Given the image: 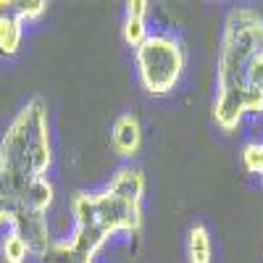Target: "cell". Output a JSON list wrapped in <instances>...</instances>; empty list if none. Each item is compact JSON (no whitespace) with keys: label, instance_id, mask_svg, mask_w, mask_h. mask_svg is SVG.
<instances>
[{"label":"cell","instance_id":"1","mask_svg":"<svg viewBox=\"0 0 263 263\" xmlns=\"http://www.w3.org/2000/svg\"><path fill=\"white\" fill-rule=\"evenodd\" d=\"M145 177L137 168H119L103 192H79L71 200L74 232L53 242L42 263H95V255L114 234H137L142 227Z\"/></svg>","mask_w":263,"mask_h":263},{"label":"cell","instance_id":"2","mask_svg":"<svg viewBox=\"0 0 263 263\" xmlns=\"http://www.w3.org/2000/svg\"><path fill=\"white\" fill-rule=\"evenodd\" d=\"M248 114H263V16L237 6L224 18L218 45L213 121L234 132Z\"/></svg>","mask_w":263,"mask_h":263},{"label":"cell","instance_id":"3","mask_svg":"<svg viewBox=\"0 0 263 263\" xmlns=\"http://www.w3.org/2000/svg\"><path fill=\"white\" fill-rule=\"evenodd\" d=\"M50 121L42 98L27 100L0 140V171L18 182L42 179L50 168Z\"/></svg>","mask_w":263,"mask_h":263},{"label":"cell","instance_id":"4","mask_svg":"<svg viewBox=\"0 0 263 263\" xmlns=\"http://www.w3.org/2000/svg\"><path fill=\"white\" fill-rule=\"evenodd\" d=\"M135 63L142 90L150 95H166L179 84L187 66V55L177 37L150 34L135 50Z\"/></svg>","mask_w":263,"mask_h":263},{"label":"cell","instance_id":"5","mask_svg":"<svg viewBox=\"0 0 263 263\" xmlns=\"http://www.w3.org/2000/svg\"><path fill=\"white\" fill-rule=\"evenodd\" d=\"M53 203V184L48 177L18 182L0 171V224H13L21 218H48Z\"/></svg>","mask_w":263,"mask_h":263},{"label":"cell","instance_id":"6","mask_svg":"<svg viewBox=\"0 0 263 263\" xmlns=\"http://www.w3.org/2000/svg\"><path fill=\"white\" fill-rule=\"evenodd\" d=\"M24 37V18L13 0H0V55H16Z\"/></svg>","mask_w":263,"mask_h":263},{"label":"cell","instance_id":"7","mask_svg":"<svg viewBox=\"0 0 263 263\" xmlns=\"http://www.w3.org/2000/svg\"><path fill=\"white\" fill-rule=\"evenodd\" d=\"M111 145H114V150L119 153L121 158L137 156V150L142 145V126H140V119L135 114H121L114 121Z\"/></svg>","mask_w":263,"mask_h":263},{"label":"cell","instance_id":"8","mask_svg":"<svg viewBox=\"0 0 263 263\" xmlns=\"http://www.w3.org/2000/svg\"><path fill=\"white\" fill-rule=\"evenodd\" d=\"M150 37L147 32V3L145 0H129L126 16H124V42L129 48H140Z\"/></svg>","mask_w":263,"mask_h":263},{"label":"cell","instance_id":"9","mask_svg":"<svg viewBox=\"0 0 263 263\" xmlns=\"http://www.w3.org/2000/svg\"><path fill=\"white\" fill-rule=\"evenodd\" d=\"M187 258L190 263H211L213 260V242L205 227H192L187 237Z\"/></svg>","mask_w":263,"mask_h":263},{"label":"cell","instance_id":"10","mask_svg":"<svg viewBox=\"0 0 263 263\" xmlns=\"http://www.w3.org/2000/svg\"><path fill=\"white\" fill-rule=\"evenodd\" d=\"M0 253H3V260H6V263H24L27 255H32L29 248H27V242H24L21 237H16L13 232H8V237L3 239Z\"/></svg>","mask_w":263,"mask_h":263},{"label":"cell","instance_id":"11","mask_svg":"<svg viewBox=\"0 0 263 263\" xmlns=\"http://www.w3.org/2000/svg\"><path fill=\"white\" fill-rule=\"evenodd\" d=\"M242 166L248 174H255V177L263 179V142H250L242 150Z\"/></svg>","mask_w":263,"mask_h":263},{"label":"cell","instance_id":"12","mask_svg":"<svg viewBox=\"0 0 263 263\" xmlns=\"http://www.w3.org/2000/svg\"><path fill=\"white\" fill-rule=\"evenodd\" d=\"M16 8H18V13H21L24 21H34V18H40L42 13H45L48 3L45 0H18Z\"/></svg>","mask_w":263,"mask_h":263}]
</instances>
